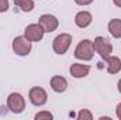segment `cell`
I'll use <instances>...</instances> for the list:
<instances>
[{"mask_svg": "<svg viewBox=\"0 0 121 120\" xmlns=\"http://www.w3.org/2000/svg\"><path fill=\"white\" fill-rule=\"evenodd\" d=\"M94 55V48H93V41L90 40H83L78 44L75 50V57L78 60L83 61H90Z\"/></svg>", "mask_w": 121, "mask_h": 120, "instance_id": "6da1fadb", "label": "cell"}, {"mask_svg": "<svg viewBox=\"0 0 121 120\" xmlns=\"http://www.w3.org/2000/svg\"><path fill=\"white\" fill-rule=\"evenodd\" d=\"M93 48H94V51L104 60L106 57H108L111 52H113V45L110 44V41L107 40V38H104V37H97V38H94V41H93Z\"/></svg>", "mask_w": 121, "mask_h": 120, "instance_id": "7a4b0ae2", "label": "cell"}, {"mask_svg": "<svg viewBox=\"0 0 121 120\" xmlns=\"http://www.w3.org/2000/svg\"><path fill=\"white\" fill-rule=\"evenodd\" d=\"M70 44H72V37L69 35V34H59V35H56L55 38H54V42H52V47H54V51L56 52V54H65L66 51H68V48L70 47Z\"/></svg>", "mask_w": 121, "mask_h": 120, "instance_id": "3957f363", "label": "cell"}, {"mask_svg": "<svg viewBox=\"0 0 121 120\" xmlns=\"http://www.w3.org/2000/svg\"><path fill=\"white\" fill-rule=\"evenodd\" d=\"M7 107L13 113H21L26 107V100L20 93H10L7 97Z\"/></svg>", "mask_w": 121, "mask_h": 120, "instance_id": "277c9868", "label": "cell"}, {"mask_svg": "<svg viewBox=\"0 0 121 120\" xmlns=\"http://www.w3.org/2000/svg\"><path fill=\"white\" fill-rule=\"evenodd\" d=\"M13 50L17 55H28L31 52V41L26 37H16L13 41Z\"/></svg>", "mask_w": 121, "mask_h": 120, "instance_id": "5b68a950", "label": "cell"}, {"mask_svg": "<svg viewBox=\"0 0 121 120\" xmlns=\"http://www.w3.org/2000/svg\"><path fill=\"white\" fill-rule=\"evenodd\" d=\"M28 97H30V102L34 106H42V105H45L47 100H48L47 92L42 89V88H39V86H35V88L30 89Z\"/></svg>", "mask_w": 121, "mask_h": 120, "instance_id": "8992f818", "label": "cell"}, {"mask_svg": "<svg viewBox=\"0 0 121 120\" xmlns=\"http://www.w3.org/2000/svg\"><path fill=\"white\" fill-rule=\"evenodd\" d=\"M44 32L45 31L42 30V27L39 26V23L38 24H30V26H27V28L24 31V37L27 38V40H30L31 42L32 41H41L42 40V37H44Z\"/></svg>", "mask_w": 121, "mask_h": 120, "instance_id": "52a82bcc", "label": "cell"}, {"mask_svg": "<svg viewBox=\"0 0 121 120\" xmlns=\"http://www.w3.org/2000/svg\"><path fill=\"white\" fill-rule=\"evenodd\" d=\"M58 18L55 16H51V14H42L39 17V26L42 27V30L45 32H52L58 28Z\"/></svg>", "mask_w": 121, "mask_h": 120, "instance_id": "ba28073f", "label": "cell"}, {"mask_svg": "<svg viewBox=\"0 0 121 120\" xmlns=\"http://www.w3.org/2000/svg\"><path fill=\"white\" fill-rule=\"evenodd\" d=\"M91 20H93V17H91V14L89 11H79V13L75 16V23H76V26L80 27V28L89 27L91 24Z\"/></svg>", "mask_w": 121, "mask_h": 120, "instance_id": "9c48e42d", "label": "cell"}, {"mask_svg": "<svg viewBox=\"0 0 121 120\" xmlns=\"http://www.w3.org/2000/svg\"><path fill=\"white\" fill-rule=\"evenodd\" d=\"M69 71H70V75L73 78H85L86 75H89L90 66L89 65H82V64H73Z\"/></svg>", "mask_w": 121, "mask_h": 120, "instance_id": "30bf717a", "label": "cell"}, {"mask_svg": "<svg viewBox=\"0 0 121 120\" xmlns=\"http://www.w3.org/2000/svg\"><path fill=\"white\" fill-rule=\"evenodd\" d=\"M107 64V72L108 74H118L121 71V60L118 57H106L104 58Z\"/></svg>", "mask_w": 121, "mask_h": 120, "instance_id": "8fae6325", "label": "cell"}, {"mask_svg": "<svg viewBox=\"0 0 121 120\" xmlns=\"http://www.w3.org/2000/svg\"><path fill=\"white\" fill-rule=\"evenodd\" d=\"M51 88L58 93L65 92L68 88V81L63 76H52L51 78Z\"/></svg>", "mask_w": 121, "mask_h": 120, "instance_id": "7c38bea8", "label": "cell"}, {"mask_svg": "<svg viewBox=\"0 0 121 120\" xmlns=\"http://www.w3.org/2000/svg\"><path fill=\"white\" fill-rule=\"evenodd\" d=\"M108 31L113 37L120 38L121 37V20L120 18H114L108 23Z\"/></svg>", "mask_w": 121, "mask_h": 120, "instance_id": "4fadbf2b", "label": "cell"}, {"mask_svg": "<svg viewBox=\"0 0 121 120\" xmlns=\"http://www.w3.org/2000/svg\"><path fill=\"white\" fill-rule=\"evenodd\" d=\"M14 4L17 7H20L21 11H26V13H30L34 9V1L32 0H14Z\"/></svg>", "mask_w": 121, "mask_h": 120, "instance_id": "5bb4252c", "label": "cell"}, {"mask_svg": "<svg viewBox=\"0 0 121 120\" xmlns=\"http://www.w3.org/2000/svg\"><path fill=\"white\" fill-rule=\"evenodd\" d=\"M78 119L79 120H91L93 116H91V113L87 109H82V110L78 113Z\"/></svg>", "mask_w": 121, "mask_h": 120, "instance_id": "9a60e30c", "label": "cell"}, {"mask_svg": "<svg viewBox=\"0 0 121 120\" xmlns=\"http://www.w3.org/2000/svg\"><path fill=\"white\" fill-rule=\"evenodd\" d=\"M54 117L49 112H39L35 115V120H42V119H47V120H51Z\"/></svg>", "mask_w": 121, "mask_h": 120, "instance_id": "2e32d148", "label": "cell"}, {"mask_svg": "<svg viewBox=\"0 0 121 120\" xmlns=\"http://www.w3.org/2000/svg\"><path fill=\"white\" fill-rule=\"evenodd\" d=\"M9 9V0H0V13L6 11Z\"/></svg>", "mask_w": 121, "mask_h": 120, "instance_id": "e0dca14e", "label": "cell"}, {"mask_svg": "<svg viewBox=\"0 0 121 120\" xmlns=\"http://www.w3.org/2000/svg\"><path fill=\"white\" fill-rule=\"evenodd\" d=\"M93 0H75V3L76 4H79V6H86V4H90Z\"/></svg>", "mask_w": 121, "mask_h": 120, "instance_id": "ac0fdd59", "label": "cell"}, {"mask_svg": "<svg viewBox=\"0 0 121 120\" xmlns=\"http://www.w3.org/2000/svg\"><path fill=\"white\" fill-rule=\"evenodd\" d=\"M116 113H117V117L121 120V103L117 105V109H116Z\"/></svg>", "mask_w": 121, "mask_h": 120, "instance_id": "d6986e66", "label": "cell"}, {"mask_svg": "<svg viewBox=\"0 0 121 120\" xmlns=\"http://www.w3.org/2000/svg\"><path fill=\"white\" fill-rule=\"evenodd\" d=\"M113 1H114V4L117 7H121V0H113Z\"/></svg>", "mask_w": 121, "mask_h": 120, "instance_id": "ffe728a7", "label": "cell"}, {"mask_svg": "<svg viewBox=\"0 0 121 120\" xmlns=\"http://www.w3.org/2000/svg\"><path fill=\"white\" fill-rule=\"evenodd\" d=\"M118 90H120V93H121V79L118 81Z\"/></svg>", "mask_w": 121, "mask_h": 120, "instance_id": "44dd1931", "label": "cell"}]
</instances>
